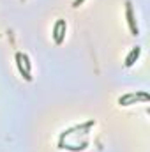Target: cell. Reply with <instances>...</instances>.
<instances>
[{"label": "cell", "mask_w": 150, "mask_h": 152, "mask_svg": "<svg viewBox=\"0 0 150 152\" xmlns=\"http://www.w3.org/2000/svg\"><path fill=\"white\" fill-rule=\"evenodd\" d=\"M127 7H125V14H127V23H129V27H131V32L136 36L138 34V27H136V23H134V16H133V7H131V2H127L125 4Z\"/></svg>", "instance_id": "7a4b0ae2"}, {"label": "cell", "mask_w": 150, "mask_h": 152, "mask_svg": "<svg viewBox=\"0 0 150 152\" xmlns=\"http://www.w3.org/2000/svg\"><path fill=\"white\" fill-rule=\"evenodd\" d=\"M16 60H18V69H20V73H21V76H25V80H30V76H28V73L23 69V64H21V53H18L16 55Z\"/></svg>", "instance_id": "277c9868"}, {"label": "cell", "mask_w": 150, "mask_h": 152, "mask_svg": "<svg viewBox=\"0 0 150 152\" xmlns=\"http://www.w3.org/2000/svg\"><path fill=\"white\" fill-rule=\"evenodd\" d=\"M64 34H66V23L60 20V21H57V25H55V28H53V37H55V41H57L58 44L64 41Z\"/></svg>", "instance_id": "6da1fadb"}, {"label": "cell", "mask_w": 150, "mask_h": 152, "mask_svg": "<svg viewBox=\"0 0 150 152\" xmlns=\"http://www.w3.org/2000/svg\"><path fill=\"white\" fill-rule=\"evenodd\" d=\"M81 2H83V0H76V2H74V7H78V5H79Z\"/></svg>", "instance_id": "5b68a950"}, {"label": "cell", "mask_w": 150, "mask_h": 152, "mask_svg": "<svg viewBox=\"0 0 150 152\" xmlns=\"http://www.w3.org/2000/svg\"><path fill=\"white\" fill-rule=\"evenodd\" d=\"M138 57H140V48L136 46V48H134V50H133V51L129 53V57L125 58V66H127V67H131V66L134 64V60H136Z\"/></svg>", "instance_id": "3957f363"}]
</instances>
